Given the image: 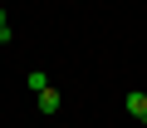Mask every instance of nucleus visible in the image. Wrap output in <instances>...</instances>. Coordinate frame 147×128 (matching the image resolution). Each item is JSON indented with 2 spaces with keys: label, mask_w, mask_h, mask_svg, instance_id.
I'll return each mask as SVG.
<instances>
[{
  "label": "nucleus",
  "mask_w": 147,
  "mask_h": 128,
  "mask_svg": "<svg viewBox=\"0 0 147 128\" xmlns=\"http://www.w3.org/2000/svg\"><path fill=\"white\" fill-rule=\"evenodd\" d=\"M39 89H49V74L44 69H30V94H39Z\"/></svg>",
  "instance_id": "nucleus-3"
},
{
  "label": "nucleus",
  "mask_w": 147,
  "mask_h": 128,
  "mask_svg": "<svg viewBox=\"0 0 147 128\" xmlns=\"http://www.w3.org/2000/svg\"><path fill=\"white\" fill-rule=\"evenodd\" d=\"M123 103H127V113H132V118H137V123L147 128V94H137V89H132V94H127Z\"/></svg>",
  "instance_id": "nucleus-1"
},
{
  "label": "nucleus",
  "mask_w": 147,
  "mask_h": 128,
  "mask_svg": "<svg viewBox=\"0 0 147 128\" xmlns=\"http://www.w3.org/2000/svg\"><path fill=\"white\" fill-rule=\"evenodd\" d=\"M0 30H5V10H0Z\"/></svg>",
  "instance_id": "nucleus-4"
},
{
  "label": "nucleus",
  "mask_w": 147,
  "mask_h": 128,
  "mask_svg": "<svg viewBox=\"0 0 147 128\" xmlns=\"http://www.w3.org/2000/svg\"><path fill=\"white\" fill-rule=\"evenodd\" d=\"M34 99H39V113H59V94L54 89H39Z\"/></svg>",
  "instance_id": "nucleus-2"
}]
</instances>
